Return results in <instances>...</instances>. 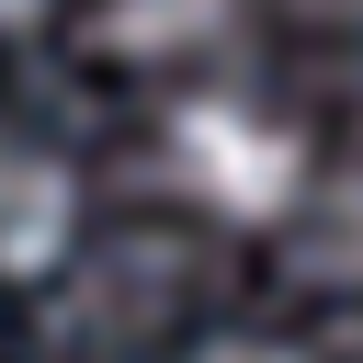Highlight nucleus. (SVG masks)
<instances>
[{"label": "nucleus", "mask_w": 363, "mask_h": 363, "mask_svg": "<svg viewBox=\"0 0 363 363\" xmlns=\"http://www.w3.org/2000/svg\"><path fill=\"white\" fill-rule=\"evenodd\" d=\"M193 363H306V352H284V340H204Z\"/></svg>", "instance_id": "obj_5"}, {"label": "nucleus", "mask_w": 363, "mask_h": 363, "mask_svg": "<svg viewBox=\"0 0 363 363\" xmlns=\"http://www.w3.org/2000/svg\"><path fill=\"white\" fill-rule=\"evenodd\" d=\"M295 216H306V272L363 295V170H352V182H306Z\"/></svg>", "instance_id": "obj_4"}, {"label": "nucleus", "mask_w": 363, "mask_h": 363, "mask_svg": "<svg viewBox=\"0 0 363 363\" xmlns=\"http://www.w3.org/2000/svg\"><path fill=\"white\" fill-rule=\"evenodd\" d=\"M34 11H45V0H0V34H23V23H34Z\"/></svg>", "instance_id": "obj_6"}, {"label": "nucleus", "mask_w": 363, "mask_h": 363, "mask_svg": "<svg viewBox=\"0 0 363 363\" xmlns=\"http://www.w3.org/2000/svg\"><path fill=\"white\" fill-rule=\"evenodd\" d=\"M238 34V0H102V45L136 68H182Z\"/></svg>", "instance_id": "obj_3"}, {"label": "nucleus", "mask_w": 363, "mask_h": 363, "mask_svg": "<svg viewBox=\"0 0 363 363\" xmlns=\"http://www.w3.org/2000/svg\"><path fill=\"white\" fill-rule=\"evenodd\" d=\"M159 170H170V193L193 204V216H216V227H284L295 204H306V136L284 125V113H261V102H238V91H182L170 102V125H159Z\"/></svg>", "instance_id": "obj_1"}, {"label": "nucleus", "mask_w": 363, "mask_h": 363, "mask_svg": "<svg viewBox=\"0 0 363 363\" xmlns=\"http://www.w3.org/2000/svg\"><path fill=\"white\" fill-rule=\"evenodd\" d=\"M79 250V170L57 147L0 136V284H45Z\"/></svg>", "instance_id": "obj_2"}]
</instances>
